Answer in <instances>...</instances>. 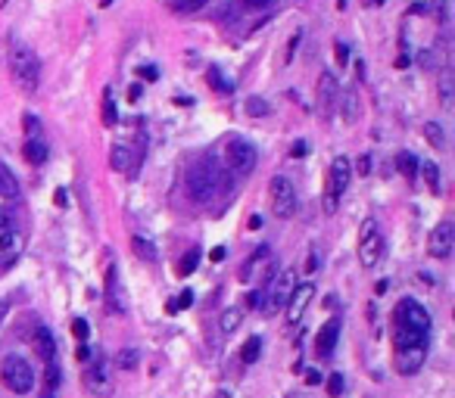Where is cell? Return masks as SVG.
Masks as SVG:
<instances>
[{
  "instance_id": "1",
  "label": "cell",
  "mask_w": 455,
  "mask_h": 398,
  "mask_svg": "<svg viewBox=\"0 0 455 398\" xmlns=\"http://www.w3.org/2000/svg\"><path fill=\"white\" fill-rule=\"evenodd\" d=\"M10 75H13L16 88L22 90V94H34L38 90V84H41V60L34 56V50L28 47V44L16 41L13 47H10Z\"/></svg>"
},
{
  "instance_id": "2",
  "label": "cell",
  "mask_w": 455,
  "mask_h": 398,
  "mask_svg": "<svg viewBox=\"0 0 455 398\" xmlns=\"http://www.w3.org/2000/svg\"><path fill=\"white\" fill-rule=\"evenodd\" d=\"M349 181H353V162L347 156H334L331 169H327V184H325V196H321V209L325 215H334L340 209V196L347 193Z\"/></svg>"
},
{
  "instance_id": "3",
  "label": "cell",
  "mask_w": 455,
  "mask_h": 398,
  "mask_svg": "<svg viewBox=\"0 0 455 398\" xmlns=\"http://www.w3.org/2000/svg\"><path fill=\"white\" fill-rule=\"evenodd\" d=\"M218 181H222V175H218L215 159H212V156L209 159H200V162L187 171V196H191L194 203H209L212 196L218 193Z\"/></svg>"
},
{
  "instance_id": "4",
  "label": "cell",
  "mask_w": 455,
  "mask_h": 398,
  "mask_svg": "<svg viewBox=\"0 0 455 398\" xmlns=\"http://www.w3.org/2000/svg\"><path fill=\"white\" fill-rule=\"evenodd\" d=\"M0 380L16 395H28L34 389V371L22 355H7L0 361Z\"/></svg>"
},
{
  "instance_id": "5",
  "label": "cell",
  "mask_w": 455,
  "mask_h": 398,
  "mask_svg": "<svg viewBox=\"0 0 455 398\" xmlns=\"http://www.w3.org/2000/svg\"><path fill=\"white\" fill-rule=\"evenodd\" d=\"M268 206H272L275 218H281V221L296 215L299 196H296V187H293L290 177H284V175L272 177V184H268Z\"/></svg>"
},
{
  "instance_id": "6",
  "label": "cell",
  "mask_w": 455,
  "mask_h": 398,
  "mask_svg": "<svg viewBox=\"0 0 455 398\" xmlns=\"http://www.w3.org/2000/svg\"><path fill=\"white\" fill-rule=\"evenodd\" d=\"M381 256H384V234L377 230V221L368 218V221L362 224V234H359V262H362V268L365 271L377 268Z\"/></svg>"
},
{
  "instance_id": "7",
  "label": "cell",
  "mask_w": 455,
  "mask_h": 398,
  "mask_svg": "<svg viewBox=\"0 0 455 398\" xmlns=\"http://www.w3.org/2000/svg\"><path fill=\"white\" fill-rule=\"evenodd\" d=\"M293 286H296V274H293L290 268L272 274V280H268V290H265V305H262V308L268 311V314L281 311L287 305V299H290Z\"/></svg>"
},
{
  "instance_id": "8",
  "label": "cell",
  "mask_w": 455,
  "mask_h": 398,
  "mask_svg": "<svg viewBox=\"0 0 455 398\" xmlns=\"http://www.w3.org/2000/svg\"><path fill=\"white\" fill-rule=\"evenodd\" d=\"M393 324L399 327H412V330H421V333H430L434 321H430L428 308L421 302H415V299H399L393 308Z\"/></svg>"
},
{
  "instance_id": "9",
  "label": "cell",
  "mask_w": 455,
  "mask_h": 398,
  "mask_svg": "<svg viewBox=\"0 0 455 398\" xmlns=\"http://www.w3.org/2000/svg\"><path fill=\"white\" fill-rule=\"evenodd\" d=\"M256 159L259 153L250 140H231L224 147V165H228L231 175H250L256 169Z\"/></svg>"
},
{
  "instance_id": "10",
  "label": "cell",
  "mask_w": 455,
  "mask_h": 398,
  "mask_svg": "<svg viewBox=\"0 0 455 398\" xmlns=\"http://www.w3.org/2000/svg\"><path fill=\"white\" fill-rule=\"evenodd\" d=\"M312 299H315V284H312V280H303V284L293 286L290 299H287V305H284V311H287V327H299V324H303V317H306V311H309V305H312Z\"/></svg>"
},
{
  "instance_id": "11",
  "label": "cell",
  "mask_w": 455,
  "mask_h": 398,
  "mask_svg": "<svg viewBox=\"0 0 455 398\" xmlns=\"http://www.w3.org/2000/svg\"><path fill=\"white\" fill-rule=\"evenodd\" d=\"M315 100H318V115L325 122L334 119V109L340 103V82L334 72H321L318 75V88H315Z\"/></svg>"
},
{
  "instance_id": "12",
  "label": "cell",
  "mask_w": 455,
  "mask_h": 398,
  "mask_svg": "<svg viewBox=\"0 0 455 398\" xmlns=\"http://www.w3.org/2000/svg\"><path fill=\"white\" fill-rule=\"evenodd\" d=\"M428 252L434 258H452V252H455V227H452V221H440L434 230H430Z\"/></svg>"
},
{
  "instance_id": "13",
  "label": "cell",
  "mask_w": 455,
  "mask_h": 398,
  "mask_svg": "<svg viewBox=\"0 0 455 398\" xmlns=\"http://www.w3.org/2000/svg\"><path fill=\"white\" fill-rule=\"evenodd\" d=\"M428 345H430V333L393 324V355L396 351H424L428 355Z\"/></svg>"
},
{
  "instance_id": "14",
  "label": "cell",
  "mask_w": 455,
  "mask_h": 398,
  "mask_svg": "<svg viewBox=\"0 0 455 398\" xmlns=\"http://www.w3.org/2000/svg\"><path fill=\"white\" fill-rule=\"evenodd\" d=\"M84 386H88V392H91V395H97V398H103V395H109V392H113L109 367H106V361H103V358H94V361H91L88 373H84Z\"/></svg>"
},
{
  "instance_id": "15",
  "label": "cell",
  "mask_w": 455,
  "mask_h": 398,
  "mask_svg": "<svg viewBox=\"0 0 455 398\" xmlns=\"http://www.w3.org/2000/svg\"><path fill=\"white\" fill-rule=\"evenodd\" d=\"M272 264H275L272 249H268V246H259V249L250 256V262L244 264V271H240V280L250 284L256 277H272Z\"/></svg>"
},
{
  "instance_id": "16",
  "label": "cell",
  "mask_w": 455,
  "mask_h": 398,
  "mask_svg": "<svg viewBox=\"0 0 455 398\" xmlns=\"http://www.w3.org/2000/svg\"><path fill=\"white\" fill-rule=\"evenodd\" d=\"M340 339V321L334 317V321H325L318 330V336H315V351H318V358H327L334 351V345H337Z\"/></svg>"
},
{
  "instance_id": "17",
  "label": "cell",
  "mask_w": 455,
  "mask_h": 398,
  "mask_svg": "<svg viewBox=\"0 0 455 398\" xmlns=\"http://www.w3.org/2000/svg\"><path fill=\"white\" fill-rule=\"evenodd\" d=\"M34 349H38V355H41L47 364L56 361V339H54V333H50V327H44V324L34 327Z\"/></svg>"
},
{
  "instance_id": "18",
  "label": "cell",
  "mask_w": 455,
  "mask_h": 398,
  "mask_svg": "<svg viewBox=\"0 0 455 398\" xmlns=\"http://www.w3.org/2000/svg\"><path fill=\"white\" fill-rule=\"evenodd\" d=\"M109 165L116 171H131V165H135V149L125 147V143H116V147L109 149Z\"/></svg>"
},
{
  "instance_id": "19",
  "label": "cell",
  "mask_w": 455,
  "mask_h": 398,
  "mask_svg": "<svg viewBox=\"0 0 455 398\" xmlns=\"http://www.w3.org/2000/svg\"><path fill=\"white\" fill-rule=\"evenodd\" d=\"M16 252H19V234L13 227H7V224H0V258L7 262Z\"/></svg>"
},
{
  "instance_id": "20",
  "label": "cell",
  "mask_w": 455,
  "mask_h": 398,
  "mask_svg": "<svg viewBox=\"0 0 455 398\" xmlns=\"http://www.w3.org/2000/svg\"><path fill=\"white\" fill-rule=\"evenodd\" d=\"M22 156H25V162H32V165H44L47 162V143L38 140V137H28L25 147H22Z\"/></svg>"
},
{
  "instance_id": "21",
  "label": "cell",
  "mask_w": 455,
  "mask_h": 398,
  "mask_svg": "<svg viewBox=\"0 0 455 398\" xmlns=\"http://www.w3.org/2000/svg\"><path fill=\"white\" fill-rule=\"evenodd\" d=\"M0 196L3 199H19V181L10 171V165H3V162H0Z\"/></svg>"
},
{
  "instance_id": "22",
  "label": "cell",
  "mask_w": 455,
  "mask_h": 398,
  "mask_svg": "<svg viewBox=\"0 0 455 398\" xmlns=\"http://www.w3.org/2000/svg\"><path fill=\"white\" fill-rule=\"evenodd\" d=\"M340 103H343V122H347V125L359 122V90L349 88L347 94L340 97Z\"/></svg>"
},
{
  "instance_id": "23",
  "label": "cell",
  "mask_w": 455,
  "mask_h": 398,
  "mask_svg": "<svg viewBox=\"0 0 455 398\" xmlns=\"http://www.w3.org/2000/svg\"><path fill=\"white\" fill-rule=\"evenodd\" d=\"M418 169H421V162H418V156H415V153H408V149L396 153V171H399L402 177H408V181H412V177L418 175Z\"/></svg>"
},
{
  "instance_id": "24",
  "label": "cell",
  "mask_w": 455,
  "mask_h": 398,
  "mask_svg": "<svg viewBox=\"0 0 455 398\" xmlns=\"http://www.w3.org/2000/svg\"><path fill=\"white\" fill-rule=\"evenodd\" d=\"M106 302H113L116 311H125V302H122V290H119V274L116 268L106 271Z\"/></svg>"
},
{
  "instance_id": "25",
  "label": "cell",
  "mask_w": 455,
  "mask_h": 398,
  "mask_svg": "<svg viewBox=\"0 0 455 398\" xmlns=\"http://www.w3.org/2000/svg\"><path fill=\"white\" fill-rule=\"evenodd\" d=\"M131 246H135V256L143 262H156V246L150 243L147 236H131Z\"/></svg>"
},
{
  "instance_id": "26",
  "label": "cell",
  "mask_w": 455,
  "mask_h": 398,
  "mask_svg": "<svg viewBox=\"0 0 455 398\" xmlns=\"http://www.w3.org/2000/svg\"><path fill=\"white\" fill-rule=\"evenodd\" d=\"M259 355H262V339H259V336H250V339L244 343V349H240V361H244V364H256Z\"/></svg>"
},
{
  "instance_id": "27",
  "label": "cell",
  "mask_w": 455,
  "mask_h": 398,
  "mask_svg": "<svg viewBox=\"0 0 455 398\" xmlns=\"http://www.w3.org/2000/svg\"><path fill=\"white\" fill-rule=\"evenodd\" d=\"M240 321H244V311H240V308H224L218 327H222V333H234L240 327Z\"/></svg>"
},
{
  "instance_id": "28",
  "label": "cell",
  "mask_w": 455,
  "mask_h": 398,
  "mask_svg": "<svg viewBox=\"0 0 455 398\" xmlns=\"http://www.w3.org/2000/svg\"><path fill=\"white\" fill-rule=\"evenodd\" d=\"M452 97H455V90H452V69H446V72L440 75V106L449 109V106H452Z\"/></svg>"
},
{
  "instance_id": "29",
  "label": "cell",
  "mask_w": 455,
  "mask_h": 398,
  "mask_svg": "<svg viewBox=\"0 0 455 398\" xmlns=\"http://www.w3.org/2000/svg\"><path fill=\"white\" fill-rule=\"evenodd\" d=\"M137 361H141L137 349H122V351H119V355H116L119 371H135V367H137Z\"/></svg>"
},
{
  "instance_id": "30",
  "label": "cell",
  "mask_w": 455,
  "mask_h": 398,
  "mask_svg": "<svg viewBox=\"0 0 455 398\" xmlns=\"http://www.w3.org/2000/svg\"><path fill=\"white\" fill-rule=\"evenodd\" d=\"M244 109H246V115H253V119H259V115H268V112H272V106H268L262 97H250Z\"/></svg>"
},
{
  "instance_id": "31",
  "label": "cell",
  "mask_w": 455,
  "mask_h": 398,
  "mask_svg": "<svg viewBox=\"0 0 455 398\" xmlns=\"http://www.w3.org/2000/svg\"><path fill=\"white\" fill-rule=\"evenodd\" d=\"M421 171H424V177H428V187L436 193V190H440V165H436V162H424Z\"/></svg>"
},
{
  "instance_id": "32",
  "label": "cell",
  "mask_w": 455,
  "mask_h": 398,
  "mask_svg": "<svg viewBox=\"0 0 455 398\" xmlns=\"http://www.w3.org/2000/svg\"><path fill=\"white\" fill-rule=\"evenodd\" d=\"M197 264H200V252H197V249H191L187 256L181 258L178 271H181V277H187V274H194V271H197Z\"/></svg>"
},
{
  "instance_id": "33",
  "label": "cell",
  "mask_w": 455,
  "mask_h": 398,
  "mask_svg": "<svg viewBox=\"0 0 455 398\" xmlns=\"http://www.w3.org/2000/svg\"><path fill=\"white\" fill-rule=\"evenodd\" d=\"M72 336L78 339V343H88V336H91V324L84 321V317H75V321H72Z\"/></svg>"
},
{
  "instance_id": "34",
  "label": "cell",
  "mask_w": 455,
  "mask_h": 398,
  "mask_svg": "<svg viewBox=\"0 0 455 398\" xmlns=\"http://www.w3.org/2000/svg\"><path fill=\"white\" fill-rule=\"evenodd\" d=\"M194 305V290H184L181 296H178V302H169L165 305V311H169V314H175L178 308H191Z\"/></svg>"
},
{
  "instance_id": "35",
  "label": "cell",
  "mask_w": 455,
  "mask_h": 398,
  "mask_svg": "<svg viewBox=\"0 0 455 398\" xmlns=\"http://www.w3.org/2000/svg\"><path fill=\"white\" fill-rule=\"evenodd\" d=\"M325 386H327V395H331V398H340V395H343V386H347V383H343V373H331Z\"/></svg>"
},
{
  "instance_id": "36",
  "label": "cell",
  "mask_w": 455,
  "mask_h": 398,
  "mask_svg": "<svg viewBox=\"0 0 455 398\" xmlns=\"http://www.w3.org/2000/svg\"><path fill=\"white\" fill-rule=\"evenodd\" d=\"M424 137L434 143V149H443V128H440L436 122H428V128H424Z\"/></svg>"
},
{
  "instance_id": "37",
  "label": "cell",
  "mask_w": 455,
  "mask_h": 398,
  "mask_svg": "<svg viewBox=\"0 0 455 398\" xmlns=\"http://www.w3.org/2000/svg\"><path fill=\"white\" fill-rule=\"evenodd\" d=\"M103 100H106V103H103V122L116 125V103H113V94L106 90V94H103Z\"/></svg>"
},
{
  "instance_id": "38",
  "label": "cell",
  "mask_w": 455,
  "mask_h": 398,
  "mask_svg": "<svg viewBox=\"0 0 455 398\" xmlns=\"http://www.w3.org/2000/svg\"><path fill=\"white\" fill-rule=\"evenodd\" d=\"M22 122H25V134H28V137H38V134H41V122H38L32 112L22 115Z\"/></svg>"
},
{
  "instance_id": "39",
  "label": "cell",
  "mask_w": 455,
  "mask_h": 398,
  "mask_svg": "<svg viewBox=\"0 0 455 398\" xmlns=\"http://www.w3.org/2000/svg\"><path fill=\"white\" fill-rule=\"evenodd\" d=\"M265 305V293L262 290H253L250 296H246V308H262Z\"/></svg>"
},
{
  "instance_id": "40",
  "label": "cell",
  "mask_w": 455,
  "mask_h": 398,
  "mask_svg": "<svg viewBox=\"0 0 455 398\" xmlns=\"http://www.w3.org/2000/svg\"><path fill=\"white\" fill-rule=\"evenodd\" d=\"M137 75H141L143 82H156V78H159V69H156V66H141V69H137Z\"/></svg>"
},
{
  "instance_id": "41",
  "label": "cell",
  "mask_w": 455,
  "mask_h": 398,
  "mask_svg": "<svg viewBox=\"0 0 455 398\" xmlns=\"http://www.w3.org/2000/svg\"><path fill=\"white\" fill-rule=\"evenodd\" d=\"M334 50H337V62H340V66H347V62H349V47H347V44L337 41V44H334Z\"/></svg>"
},
{
  "instance_id": "42",
  "label": "cell",
  "mask_w": 455,
  "mask_h": 398,
  "mask_svg": "<svg viewBox=\"0 0 455 398\" xmlns=\"http://www.w3.org/2000/svg\"><path fill=\"white\" fill-rule=\"evenodd\" d=\"M306 153H309V143H306V140H296V143L290 147V156H293V159H303Z\"/></svg>"
},
{
  "instance_id": "43",
  "label": "cell",
  "mask_w": 455,
  "mask_h": 398,
  "mask_svg": "<svg viewBox=\"0 0 455 398\" xmlns=\"http://www.w3.org/2000/svg\"><path fill=\"white\" fill-rule=\"evenodd\" d=\"M355 171H359V177H365L371 171V156H362L359 162H355Z\"/></svg>"
},
{
  "instance_id": "44",
  "label": "cell",
  "mask_w": 455,
  "mask_h": 398,
  "mask_svg": "<svg viewBox=\"0 0 455 398\" xmlns=\"http://www.w3.org/2000/svg\"><path fill=\"white\" fill-rule=\"evenodd\" d=\"M206 0H178V7L181 10H187V13H194V10H200Z\"/></svg>"
},
{
  "instance_id": "45",
  "label": "cell",
  "mask_w": 455,
  "mask_h": 398,
  "mask_svg": "<svg viewBox=\"0 0 455 398\" xmlns=\"http://www.w3.org/2000/svg\"><path fill=\"white\" fill-rule=\"evenodd\" d=\"M246 10H268L272 7V0H244Z\"/></svg>"
},
{
  "instance_id": "46",
  "label": "cell",
  "mask_w": 455,
  "mask_h": 398,
  "mask_svg": "<svg viewBox=\"0 0 455 398\" xmlns=\"http://www.w3.org/2000/svg\"><path fill=\"white\" fill-rule=\"evenodd\" d=\"M315 268H318V258H315L312 252H309L306 262H303V271H306V274H315Z\"/></svg>"
},
{
  "instance_id": "47",
  "label": "cell",
  "mask_w": 455,
  "mask_h": 398,
  "mask_svg": "<svg viewBox=\"0 0 455 398\" xmlns=\"http://www.w3.org/2000/svg\"><path fill=\"white\" fill-rule=\"evenodd\" d=\"M141 97H143V88H141V84H131V88H128V103H137Z\"/></svg>"
},
{
  "instance_id": "48",
  "label": "cell",
  "mask_w": 455,
  "mask_h": 398,
  "mask_svg": "<svg viewBox=\"0 0 455 398\" xmlns=\"http://www.w3.org/2000/svg\"><path fill=\"white\" fill-rule=\"evenodd\" d=\"M299 38H303V34H299V32H296V34H293V38H290V47H287V56H284L287 62H290V60H293V53H296V44H299Z\"/></svg>"
},
{
  "instance_id": "49",
  "label": "cell",
  "mask_w": 455,
  "mask_h": 398,
  "mask_svg": "<svg viewBox=\"0 0 455 398\" xmlns=\"http://www.w3.org/2000/svg\"><path fill=\"white\" fill-rule=\"evenodd\" d=\"M306 383H309V386H318V383H321V373L315 371V367H309V371H306Z\"/></svg>"
},
{
  "instance_id": "50",
  "label": "cell",
  "mask_w": 455,
  "mask_h": 398,
  "mask_svg": "<svg viewBox=\"0 0 455 398\" xmlns=\"http://www.w3.org/2000/svg\"><path fill=\"white\" fill-rule=\"evenodd\" d=\"M7 314H10V299L3 296V299H0V324L7 321Z\"/></svg>"
},
{
  "instance_id": "51",
  "label": "cell",
  "mask_w": 455,
  "mask_h": 398,
  "mask_svg": "<svg viewBox=\"0 0 455 398\" xmlns=\"http://www.w3.org/2000/svg\"><path fill=\"white\" fill-rule=\"evenodd\" d=\"M75 358H78V361H91V349H88V345H78V351H75Z\"/></svg>"
},
{
  "instance_id": "52",
  "label": "cell",
  "mask_w": 455,
  "mask_h": 398,
  "mask_svg": "<svg viewBox=\"0 0 455 398\" xmlns=\"http://www.w3.org/2000/svg\"><path fill=\"white\" fill-rule=\"evenodd\" d=\"M54 199H56V206H60V209H66V206H69L66 190H56V193H54Z\"/></svg>"
},
{
  "instance_id": "53",
  "label": "cell",
  "mask_w": 455,
  "mask_h": 398,
  "mask_svg": "<svg viewBox=\"0 0 455 398\" xmlns=\"http://www.w3.org/2000/svg\"><path fill=\"white\" fill-rule=\"evenodd\" d=\"M209 82H212V84H215V88H218V90H228V84H224V82H222V78H218V72H209Z\"/></svg>"
},
{
  "instance_id": "54",
  "label": "cell",
  "mask_w": 455,
  "mask_h": 398,
  "mask_svg": "<svg viewBox=\"0 0 455 398\" xmlns=\"http://www.w3.org/2000/svg\"><path fill=\"white\" fill-rule=\"evenodd\" d=\"M262 215H250V224H246V227H250V230H259V227H262Z\"/></svg>"
},
{
  "instance_id": "55",
  "label": "cell",
  "mask_w": 455,
  "mask_h": 398,
  "mask_svg": "<svg viewBox=\"0 0 455 398\" xmlns=\"http://www.w3.org/2000/svg\"><path fill=\"white\" fill-rule=\"evenodd\" d=\"M212 258H215V262H222V258H224V249H222V246H218V249H212Z\"/></svg>"
},
{
  "instance_id": "56",
  "label": "cell",
  "mask_w": 455,
  "mask_h": 398,
  "mask_svg": "<svg viewBox=\"0 0 455 398\" xmlns=\"http://www.w3.org/2000/svg\"><path fill=\"white\" fill-rule=\"evenodd\" d=\"M212 398H234V395H231V392H228V389H218Z\"/></svg>"
},
{
  "instance_id": "57",
  "label": "cell",
  "mask_w": 455,
  "mask_h": 398,
  "mask_svg": "<svg viewBox=\"0 0 455 398\" xmlns=\"http://www.w3.org/2000/svg\"><path fill=\"white\" fill-rule=\"evenodd\" d=\"M365 3H368V7H381L384 0H365Z\"/></svg>"
}]
</instances>
